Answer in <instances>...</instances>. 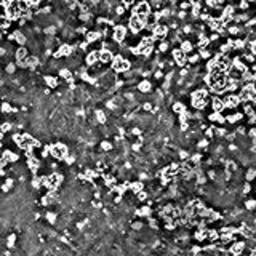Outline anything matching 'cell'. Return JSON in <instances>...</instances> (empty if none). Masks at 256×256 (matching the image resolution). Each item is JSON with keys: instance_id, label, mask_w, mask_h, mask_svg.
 <instances>
[{"instance_id": "cell-10", "label": "cell", "mask_w": 256, "mask_h": 256, "mask_svg": "<svg viewBox=\"0 0 256 256\" xmlns=\"http://www.w3.org/2000/svg\"><path fill=\"white\" fill-rule=\"evenodd\" d=\"M237 104H238V98L237 96H227L224 99V106H226V107H235Z\"/></svg>"}, {"instance_id": "cell-14", "label": "cell", "mask_w": 256, "mask_h": 256, "mask_svg": "<svg viewBox=\"0 0 256 256\" xmlns=\"http://www.w3.org/2000/svg\"><path fill=\"white\" fill-rule=\"evenodd\" d=\"M45 82H46V85H48V87H51V88L58 87V80L53 79L51 75H46V77H45Z\"/></svg>"}, {"instance_id": "cell-29", "label": "cell", "mask_w": 256, "mask_h": 256, "mask_svg": "<svg viewBox=\"0 0 256 256\" xmlns=\"http://www.w3.org/2000/svg\"><path fill=\"white\" fill-rule=\"evenodd\" d=\"M0 40H2V34H0Z\"/></svg>"}, {"instance_id": "cell-25", "label": "cell", "mask_w": 256, "mask_h": 256, "mask_svg": "<svg viewBox=\"0 0 256 256\" xmlns=\"http://www.w3.org/2000/svg\"><path fill=\"white\" fill-rule=\"evenodd\" d=\"M182 109H184V107H182V104H174V110H176V112H181Z\"/></svg>"}, {"instance_id": "cell-2", "label": "cell", "mask_w": 256, "mask_h": 256, "mask_svg": "<svg viewBox=\"0 0 256 256\" xmlns=\"http://www.w3.org/2000/svg\"><path fill=\"white\" fill-rule=\"evenodd\" d=\"M130 66L131 64L127 61V59H123L122 56H115L112 59V67H114V71L115 72H125L130 69Z\"/></svg>"}, {"instance_id": "cell-1", "label": "cell", "mask_w": 256, "mask_h": 256, "mask_svg": "<svg viewBox=\"0 0 256 256\" xmlns=\"http://www.w3.org/2000/svg\"><path fill=\"white\" fill-rule=\"evenodd\" d=\"M226 74L224 71L221 69H215V71H210V75H208V85L216 90V91H223L224 87H226Z\"/></svg>"}, {"instance_id": "cell-24", "label": "cell", "mask_w": 256, "mask_h": 256, "mask_svg": "<svg viewBox=\"0 0 256 256\" xmlns=\"http://www.w3.org/2000/svg\"><path fill=\"white\" fill-rule=\"evenodd\" d=\"M200 56L208 58V56H210V51H208V50H200Z\"/></svg>"}, {"instance_id": "cell-13", "label": "cell", "mask_w": 256, "mask_h": 256, "mask_svg": "<svg viewBox=\"0 0 256 256\" xmlns=\"http://www.w3.org/2000/svg\"><path fill=\"white\" fill-rule=\"evenodd\" d=\"M15 40L18 42L19 45H24L26 43V35H24V34H21L19 31H16L15 32Z\"/></svg>"}, {"instance_id": "cell-23", "label": "cell", "mask_w": 256, "mask_h": 256, "mask_svg": "<svg viewBox=\"0 0 256 256\" xmlns=\"http://www.w3.org/2000/svg\"><path fill=\"white\" fill-rule=\"evenodd\" d=\"M15 240H16V235H10V237H8V246L15 245Z\"/></svg>"}, {"instance_id": "cell-15", "label": "cell", "mask_w": 256, "mask_h": 256, "mask_svg": "<svg viewBox=\"0 0 256 256\" xmlns=\"http://www.w3.org/2000/svg\"><path fill=\"white\" fill-rule=\"evenodd\" d=\"M138 88L141 90V91L146 93V91H149V90H151V83H149L147 80H144V82H141V83L138 85Z\"/></svg>"}, {"instance_id": "cell-8", "label": "cell", "mask_w": 256, "mask_h": 256, "mask_svg": "<svg viewBox=\"0 0 256 256\" xmlns=\"http://www.w3.org/2000/svg\"><path fill=\"white\" fill-rule=\"evenodd\" d=\"M152 31H154V35H155V37H163V35H166V31H168V29H166V26L155 24Z\"/></svg>"}, {"instance_id": "cell-22", "label": "cell", "mask_w": 256, "mask_h": 256, "mask_svg": "<svg viewBox=\"0 0 256 256\" xmlns=\"http://www.w3.org/2000/svg\"><path fill=\"white\" fill-rule=\"evenodd\" d=\"M96 115H98V120H99V122H106L104 112H101V110H98V112H96Z\"/></svg>"}, {"instance_id": "cell-17", "label": "cell", "mask_w": 256, "mask_h": 256, "mask_svg": "<svg viewBox=\"0 0 256 256\" xmlns=\"http://www.w3.org/2000/svg\"><path fill=\"white\" fill-rule=\"evenodd\" d=\"M46 221L53 224L54 221H56V215H54V213H46Z\"/></svg>"}, {"instance_id": "cell-6", "label": "cell", "mask_w": 256, "mask_h": 256, "mask_svg": "<svg viewBox=\"0 0 256 256\" xmlns=\"http://www.w3.org/2000/svg\"><path fill=\"white\" fill-rule=\"evenodd\" d=\"M173 56H174V61H176L179 66H182V64L186 63V51L182 48H178L173 51Z\"/></svg>"}, {"instance_id": "cell-21", "label": "cell", "mask_w": 256, "mask_h": 256, "mask_svg": "<svg viewBox=\"0 0 256 256\" xmlns=\"http://www.w3.org/2000/svg\"><path fill=\"white\" fill-rule=\"evenodd\" d=\"M15 69H16V66H15L13 63H10V64L7 66V72H8V74H13V72H15Z\"/></svg>"}, {"instance_id": "cell-16", "label": "cell", "mask_w": 256, "mask_h": 256, "mask_svg": "<svg viewBox=\"0 0 256 256\" xmlns=\"http://www.w3.org/2000/svg\"><path fill=\"white\" fill-rule=\"evenodd\" d=\"M98 38H99V34L98 32H88L87 34V42H95Z\"/></svg>"}, {"instance_id": "cell-5", "label": "cell", "mask_w": 256, "mask_h": 256, "mask_svg": "<svg viewBox=\"0 0 256 256\" xmlns=\"http://www.w3.org/2000/svg\"><path fill=\"white\" fill-rule=\"evenodd\" d=\"M144 26H146V21H143L138 15H136V13L130 18V29L133 32H139L141 29H144Z\"/></svg>"}, {"instance_id": "cell-12", "label": "cell", "mask_w": 256, "mask_h": 256, "mask_svg": "<svg viewBox=\"0 0 256 256\" xmlns=\"http://www.w3.org/2000/svg\"><path fill=\"white\" fill-rule=\"evenodd\" d=\"M224 107H226V106H224V101H223V99H218V98H215V99H213V109H215L216 112L223 110Z\"/></svg>"}, {"instance_id": "cell-27", "label": "cell", "mask_w": 256, "mask_h": 256, "mask_svg": "<svg viewBox=\"0 0 256 256\" xmlns=\"http://www.w3.org/2000/svg\"><path fill=\"white\" fill-rule=\"evenodd\" d=\"M123 3H125V5H131V3H133V0H123Z\"/></svg>"}, {"instance_id": "cell-20", "label": "cell", "mask_w": 256, "mask_h": 256, "mask_svg": "<svg viewBox=\"0 0 256 256\" xmlns=\"http://www.w3.org/2000/svg\"><path fill=\"white\" fill-rule=\"evenodd\" d=\"M11 110V106L8 104V102H3L2 104V112H10Z\"/></svg>"}, {"instance_id": "cell-28", "label": "cell", "mask_w": 256, "mask_h": 256, "mask_svg": "<svg viewBox=\"0 0 256 256\" xmlns=\"http://www.w3.org/2000/svg\"><path fill=\"white\" fill-rule=\"evenodd\" d=\"M191 2H199V0H191Z\"/></svg>"}, {"instance_id": "cell-9", "label": "cell", "mask_w": 256, "mask_h": 256, "mask_svg": "<svg viewBox=\"0 0 256 256\" xmlns=\"http://www.w3.org/2000/svg\"><path fill=\"white\" fill-rule=\"evenodd\" d=\"M112 59H114V56H112V53H110L109 50L99 51V61H102V63H110Z\"/></svg>"}, {"instance_id": "cell-4", "label": "cell", "mask_w": 256, "mask_h": 256, "mask_svg": "<svg viewBox=\"0 0 256 256\" xmlns=\"http://www.w3.org/2000/svg\"><path fill=\"white\" fill-rule=\"evenodd\" d=\"M135 13L143 21H147V16H149V13H151V7H149L147 2H141V3H138V7L135 8Z\"/></svg>"}, {"instance_id": "cell-7", "label": "cell", "mask_w": 256, "mask_h": 256, "mask_svg": "<svg viewBox=\"0 0 256 256\" xmlns=\"http://www.w3.org/2000/svg\"><path fill=\"white\" fill-rule=\"evenodd\" d=\"M127 35V29L123 27V26H115V29H114V38L117 42H122L123 38H125Z\"/></svg>"}, {"instance_id": "cell-3", "label": "cell", "mask_w": 256, "mask_h": 256, "mask_svg": "<svg viewBox=\"0 0 256 256\" xmlns=\"http://www.w3.org/2000/svg\"><path fill=\"white\" fill-rule=\"evenodd\" d=\"M51 155L54 157V159H58V160H63L64 157L67 155V147L64 146V144H61V143H58V144H53L51 146Z\"/></svg>"}, {"instance_id": "cell-26", "label": "cell", "mask_w": 256, "mask_h": 256, "mask_svg": "<svg viewBox=\"0 0 256 256\" xmlns=\"http://www.w3.org/2000/svg\"><path fill=\"white\" fill-rule=\"evenodd\" d=\"M101 146H102V149H106V151H107V149H110V143H106V141H104Z\"/></svg>"}, {"instance_id": "cell-19", "label": "cell", "mask_w": 256, "mask_h": 256, "mask_svg": "<svg viewBox=\"0 0 256 256\" xmlns=\"http://www.w3.org/2000/svg\"><path fill=\"white\" fill-rule=\"evenodd\" d=\"M0 130L3 131V133H7V131L11 130V123H2V127H0Z\"/></svg>"}, {"instance_id": "cell-18", "label": "cell", "mask_w": 256, "mask_h": 256, "mask_svg": "<svg viewBox=\"0 0 256 256\" xmlns=\"http://www.w3.org/2000/svg\"><path fill=\"white\" fill-rule=\"evenodd\" d=\"M40 184H42V178H34V179H32V186L35 187V189H38V187H40Z\"/></svg>"}, {"instance_id": "cell-11", "label": "cell", "mask_w": 256, "mask_h": 256, "mask_svg": "<svg viewBox=\"0 0 256 256\" xmlns=\"http://www.w3.org/2000/svg\"><path fill=\"white\" fill-rule=\"evenodd\" d=\"M98 59H99V51H91V53L87 56V64L88 66H93Z\"/></svg>"}]
</instances>
